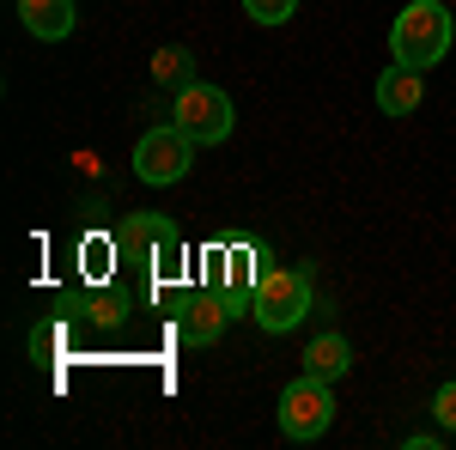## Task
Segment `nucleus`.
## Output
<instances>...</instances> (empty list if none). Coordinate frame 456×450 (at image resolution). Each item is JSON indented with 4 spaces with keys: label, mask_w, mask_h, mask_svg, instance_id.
Instances as JSON below:
<instances>
[{
    "label": "nucleus",
    "mask_w": 456,
    "mask_h": 450,
    "mask_svg": "<svg viewBox=\"0 0 456 450\" xmlns=\"http://www.w3.org/2000/svg\"><path fill=\"white\" fill-rule=\"evenodd\" d=\"M86 311H92V323H122V299H92Z\"/></svg>",
    "instance_id": "15"
},
{
    "label": "nucleus",
    "mask_w": 456,
    "mask_h": 450,
    "mask_svg": "<svg viewBox=\"0 0 456 450\" xmlns=\"http://www.w3.org/2000/svg\"><path fill=\"white\" fill-rule=\"evenodd\" d=\"M426 104V73L420 68H384L378 73V110L384 116H414V110Z\"/></svg>",
    "instance_id": "9"
},
{
    "label": "nucleus",
    "mask_w": 456,
    "mask_h": 450,
    "mask_svg": "<svg viewBox=\"0 0 456 450\" xmlns=\"http://www.w3.org/2000/svg\"><path fill=\"white\" fill-rule=\"evenodd\" d=\"M335 426V389L329 378H316V372H298V378L281 389V432L286 438H298V445H311Z\"/></svg>",
    "instance_id": "4"
},
{
    "label": "nucleus",
    "mask_w": 456,
    "mask_h": 450,
    "mask_svg": "<svg viewBox=\"0 0 456 450\" xmlns=\"http://www.w3.org/2000/svg\"><path fill=\"white\" fill-rule=\"evenodd\" d=\"M225 323H232L225 292H183V299H176V335L189 347H213L225 335Z\"/></svg>",
    "instance_id": "8"
},
{
    "label": "nucleus",
    "mask_w": 456,
    "mask_h": 450,
    "mask_svg": "<svg viewBox=\"0 0 456 450\" xmlns=\"http://www.w3.org/2000/svg\"><path fill=\"white\" fill-rule=\"evenodd\" d=\"M19 19H25V31L37 43H61L79 12H73V0H19Z\"/></svg>",
    "instance_id": "10"
},
{
    "label": "nucleus",
    "mask_w": 456,
    "mask_h": 450,
    "mask_svg": "<svg viewBox=\"0 0 456 450\" xmlns=\"http://www.w3.org/2000/svg\"><path fill=\"white\" fill-rule=\"evenodd\" d=\"M110 243L122 250V256H134L141 268H159V262H171L176 250H183V232H176V219L165 213H134V219H122Z\"/></svg>",
    "instance_id": "7"
},
{
    "label": "nucleus",
    "mask_w": 456,
    "mask_h": 450,
    "mask_svg": "<svg viewBox=\"0 0 456 450\" xmlns=\"http://www.w3.org/2000/svg\"><path fill=\"white\" fill-rule=\"evenodd\" d=\"M249 316H256V329H268V335L298 329V323L311 316V268H268L262 286H256V299H249Z\"/></svg>",
    "instance_id": "2"
},
{
    "label": "nucleus",
    "mask_w": 456,
    "mask_h": 450,
    "mask_svg": "<svg viewBox=\"0 0 456 450\" xmlns=\"http://www.w3.org/2000/svg\"><path fill=\"white\" fill-rule=\"evenodd\" d=\"M432 420H438L444 432H456V378L438 383V396H432Z\"/></svg>",
    "instance_id": "14"
},
{
    "label": "nucleus",
    "mask_w": 456,
    "mask_h": 450,
    "mask_svg": "<svg viewBox=\"0 0 456 450\" xmlns=\"http://www.w3.org/2000/svg\"><path fill=\"white\" fill-rule=\"evenodd\" d=\"M244 12L256 25H286V19L298 12V0H244Z\"/></svg>",
    "instance_id": "12"
},
{
    "label": "nucleus",
    "mask_w": 456,
    "mask_h": 450,
    "mask_svg": "<svg viewBox=\"0 0 456 450\" xmlns=\"http://www.w3.org/2000/svg\"><path fill=\"white\" fill-rule=\"evenodd\" d=\"M159 79L165 86H189V49H159Z\"/></svg>",
    "instance_id": "13"
},
{
    "label": "nucleus",
    "mask_w": 456,
    "mask_h": 450,
    "mask_svg": "<svg viewBox=\"0 0 456 450\" xmlns=\"http://www.w3.org/2000/svg\"><path fill=\"white\" fill-rule=\"evenodd\" d=\"M268 268H274V262H268V250H262L256 238L219 243V292H225L232 316H249V299H256V286H262Z\"/></svg>",
    "instance_id": "6"
},
{
    "label": "nucleus",
    "mask_w": 456,
    "mask_h": 450,
    "mask_svg": "<svg viewBox=\"0 0 456 450\" xmlns=\"http://www.w3.org/2000/svg\"><path fill=\"white\" fill-rule=\"evenodd\" d=\"M451 6L444 0H408L402 12H395V25H389V55L402 61V68H438L444 55H451Z\"/></svg>",
    "instance_id": "1"
},
{
    "label": "nucleus",
    "mask_w": 456,
    "mask_h": 450,
    "mask_svg": "<svg viewBox=\"0 0 456 450\" xmlns=\"http://www.w3.org/2000/svg\"><path fill=\"white\" fill-rule=\"evenodd\" d=\"M305 372H316V378H347L353 372V341L347 335H335V329H329V335H316L311 347H305Z\"/></svg>",
    "instance_id": "11"
},
{
    "label": "nucleus",
    "mask_w": 456,
    "mask_h": 450,
    "mask_svg": "<svg viewBox=\"0 0 456 450\" xmlns=\"http://www.w3.org/2000/svg\"><path fill=\"white\" fill-rule=\"evenodd\" d=\"M171 122H176V128H183L189 140H195V146H219V140L232 135L238 110H232V92H225V86H208V79H189V86H176Z\"/></svg>",
    "instance_id": "3"
},
{
    "label": "nucleus",
    "mask_w": 456,
    "mask_h": 450,
    "mask_svg": "<svg viewBox=\"0 0 456 450\" xmlns=\"http://www.w3.org/2000/svg\"><path fill=\"white\" fill-rule=\"evenodd\" d=\"M189 165H195V140L183 135L176 122L146 128L141 146H134V176H141V183H152V189H171V183H183V176H189Z\"/></svg>",
    "instance_id": "5"
}]
</instances>
